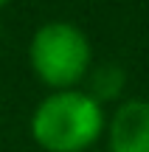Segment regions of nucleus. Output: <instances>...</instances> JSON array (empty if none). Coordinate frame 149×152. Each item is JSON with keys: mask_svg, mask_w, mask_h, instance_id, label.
Here are the masks:
<instances>
[{"mask_svg": "<svg viewBox=\"0 0 149 152\" xmlns=\"http://www.w3.org/2000/svg\"><path fill=\"white\" fill-rule=\"evenodd\" d=\"M104 127V107L79 87L48 93L31 113V135L48 152H90Z\"/></svg>", "mask_w": 149, "mask_h": 152, "instance_id": "obj_1", "label": "nucleus"}, {"mask_svg": "<svg viewBox=\"0 0 149 152\" xmlns=\"http://www.w3.org/2000/svg\"><path fill=\"white\" fill-rule=\"evenodd\" d=\"M31 71L54 90H73L93 68V48L87 34L68 20L39 26L28 45Z\"/></svg>", "mask_w": 149, "mask_h": 152, "instance_id": "obj_2", "label": "nucleus"}, {"mask_svg": "<svg viewBox=\"0 0 149 152\" xmlns=\"http://www.w3.org/2000/svg\"><path fill=\"white\" fill-rule=\"evenodd\" d=\"M107 152H149V102L127 99L107 118Z\"/></svg>", "mask_w": 149, "mask_h": 152, "instance_id": "obj_3", "label": "nucleus"}, {"mask_svg": "<svg viewBox=\"0 0 149 152\" xmlns=\"http://www.w3.org/2000/svg\"><path fill=\"white\" fill-rule=\"evenodd\" d=\"M87 82V96L96 99V102L104 107V102H116L121 99L124 87H127V71L116 62H104V65H93L84 76Z\"/></svg>", "mask_w": 149, "mask_h": 152, "instance_id": "obj_4", "label": "nucleus"}, {"mask_svg": "<svg viewBox=\"0 0 149 152\" xmlns=\"http://www.w3.org/2000/svg\"><path fill=\"white\" fill-rule=\"evenodd\" d=\"M6 3H9V0H0V9H3V6H6Z\"/></svg>", "mask_w": 149, "mask_h": 152, "instance_id": "obj_5", "label": "nucleus"}, {"mask_svg": "<svg viewBox=\"0 0 149 152\" xmlns=\"http://www.w3.org/2000/svg\"><path fill=\"white\" fill-rule=\"evenodd\" d=\"M90 152H93V149H90Z\"/></svg>", "mask_w": 149, "mask_h": 152, "instance_id": "obj_6", "label": "nucleus"}]
</instances>
